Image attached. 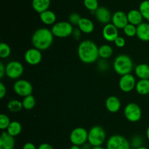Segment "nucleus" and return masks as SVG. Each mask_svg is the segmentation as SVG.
Segmentation results:
<instances>
[{
  "label": "nucleus",
  "mask_w": 149,
  "mask_h": 149,
  "mask_svg": "<svg viewBox=\"0 0 149 149\" xmlns=\"http://www.w3.org/2000/svg\"><path fill=\"white\" fill-rule=\"evenodd\" d=\"M146 137H147V139H148V140L149 141V126H148V128H147V129H146Z\"/></svg>",
  "instance_id": "nucleus-46"
},
{
  "label": "nucleus",
  "mask_w": 149,
  "mask_h": 149,
  "mask_svg": "<svg viewBox=\"0 0 149 149\" xmlns=\"http://www.w3.org/2000/svg\"><path fill=\"white\" fill-rule=\"evenodd\" d=\"M121 101L117 96H110L106 99L105 102V106L106 110L111 113L119 112L121 108Z\"/></svg>",
  "instance_id": "nucleus-16"
},
{
  "label": "nucleus",
  "mask_w": 149,
  "mask_h": 149,
  "mask_svg": "<svg viewBox=\"0 0 149 149\" xmlns=\"http://www.w3.org/2000/svg\"><path fill=\"white\" fill-rule=\"evenodd\" d=\"M22 149H38V148H36V146L33 143L28 142V143H26L23 145Z\"/></svg>",
  "instance_id": "nucleus-40"
},
{
  "label": "nucleus",
  "mask_w": 149,
  "mask_h": 149,
  "mask_svg": "<svg viewBox=\"0 0 149 149\" xmlns=\"http://www.w3.org/2000/svg\"><path fill=\"white\" fill-rule=\"evenodd\" d=\"M81 34H82V32H81V30L79 28H76V29H74V31H73V33L71 36L76 40H79L81 37Z\"/></svg>",
  "instance_id": "nucleus-38"
},
{
  "label": "nucleus",
  "mask_w": 149,
  "mask_h": 149,
  "mask_svg": "<svg viewBox=\"0 0 149 149\" xmlns=\"http://www.w3.org/2000/svg\"><path fill=\"white\" fill-rule=\"evenodd\" d=\"M69 140L72 145L81 146L88 141V131L84 127H77L70 133Z\"/></svg>",
  "instance_id": "nucleus-8"
},
{
  "label": "nucleus",
  "mask_w": 149,
  "mask_h": 149,
  "mask_svg": "<svg viewBox=\"0 0 149 149\" xmlns=\"http://www.w3.org/2000/svg\"><path fill=\"white\" fill-rule=\"evenodd\" d=\"M7 94V89L2 82L0 83V99H3Z\"/></svg>",
  "instance_id": "nucleus-39"
},
{
  "label": "nucleus",
  "mask_w": 149,
  "mask_h": 149,
  "mask_svg": "<svg viewBox=\"0 0 149 149\" xmlns=\"http://www.w3.org/2000/svg\"><path fill=\"white\" fill-rule=\"evenodd\" d=\"M102 35L103 39L109 42H113L115 39L119 36V29L116 28L112 23L104 25L102 30Z\"/></svg>",
  "instance_id": "nucleus-13"
},
{
  "label": "nucleus",
  "mask_w": 149,
  "mask_h": 149,
  "mask_svg": "<svg viewBox=\"0 0 149 149\" xmlns=\"http://www.w3.org/2000/svg\"><path fill=\"white\" fill-rule=\"evenodd\" d=\"M77 26L81 30V32L84 34H91L95 29L94 23L87 18L81 17Z\"/></svg>",
  "instance_id": "nucleus-21"
},
{
  "label": "nucleus",
  "mask_w": 149,
  "mask_h": 149,
  "mask_svg": "<svg viewBox=\"0 0 149 149\" xmlns=\"http://www.w3.org/2000/svg\"><path fill=\"white\" fill-rule=\"evenodd\" d=\"M38 149H54V148L52 145L49 144V143H41V144L38 146Z\"/></svg>",
  "instance_id": "nucleus-41"
},
{
  "label": "nucleus",
  "mask_w": 149,
  "mask_h": 149,
  "mask_svg": "<svg viewBox=\"0 0 149 149\" xmlns=\"http://www.w3.org/2000/svg\"><path fill=\"white\" fill-rule=\"evenodd\" d=\"M84 5L86 9L95 13L99 7V3L97 0H84Z\"/></svg>",
  "instance_id": "nucleus-32"
},
{
  "label": "nucleus",
  "mask_w": 149,
  "mask_h": 149,
  "mask_svg": "<svg viewBox=\"0 0 149 149\" xmlns=\"http://www.w3.org/2000/svg\"><path fill=\"white\" fill-rule=\"evenodd\" d=\"M6 73V67L2 62H0V78H3Z\"/></svg>",
  "instance_id": "nucleus-42"
},
{
  "label": "nucleus",
  "mask_w": 149,
  "mask_h": 149,
  "mask_svg": "<svg viewBox=\"0 0 149 149\" xmlns=\"http://www.w3.org/2000/svg\"><path fill=\"white\" fill-rule=\"evenodd\" d=\"M81 17L80 16L79 14L77 13H73L69 15L68 16V20L71 24H72L73 26H78L80 20H81Z\"/></svg>",
  "instance_id": "nucleus-35"
},
{
  "label": "nucleus",
  "mask_w": 149,
  "mask_h": 149,
  "mask_svg": "<svg viewBox=\"0 0 149 149\" xmlns=\"http://www.w3.org/2000/svg\"><path fill=\"white\" fill-rule=\"evenodd\" d=\"M54 35L51 29L39 28L33 32L31 37V43L33 48L42 51L47 50L53 43Z\"/></svg>",
  "instance_id": "nucleus-2"
},
{
  "label": "nucleus",
  "mask_w": 149,
  "mask_h": 149,
  "mask_svg": "<svg viewBox=\"0 0 149 149\" xmlns=\"http://www.w3.org/2000/svg\"><path fill=\"white\" fill-rule=\"evenodd\" d=\"M113 69L120 76L130 74L133 70V61L127 54H119L114 58Z\"/></svg>",
  "instance_id": "nucleus-3"
},
{
  "label": "nucleus",
  "mask_w": 149,
  "mask_h": 149,
  "mask_svg": "<svg viewBox=\"0 0 149 149\" xmlns=\"http://www.w3.org/2000/svg\"><path fill=\"white\" fill-rule=\"evenodd\" d=\"M69 149H81V146L79 145H72L70 147Z\"/></svg>",
  "instance_id": "nucleus-44"
},
{
  "label": "nucleus",
  "mask_w": 149,
  "mask_h": 149,
  "mask_svg": "<svg viewBox=\"0 0 149 149\" xmlns=\"http://www.w3.org/2000/svg\"><path fill=\"white\" fill-rule=\"evenodd\" d=\"M136 83L137 81L135 76L130 73L121 76L119 81V87L122 92L129 93L135 89Z\"/></svg>",
  "instance_id": "nucleus-11"
},
{
  "label": "nucleus",
  "mask_w": 149,
  "mask_h": 149,
  "mask_svg": "<svg viewBox=\"0 0 149 149\" xmlns=\"http://www.w3.org/2000/svg\"><path fill=\"white\" fill-rule=\"evenodd\" d=\"M13 90L17 95L22 97H25V96L32 94L33 86L29 80L20 79L15 82L13 85Z\"/></svg>",
  "instance_id": "nucleus-10"
},
{
  "label": "nucleus",
  "mask_w": 149,
  "mask_h": 149,
  "mask_svg": "<svg viewBox=\"0 0 149 149\" xmlns=\"http://www.w3.org/2000/svg\"><path fill=\"white\" fill-rule=\"evenodd\" d=\"M95 15L99 23L106 25L111 23L113 15L111 13L110 10L106 7H99L95 11Z\"/></svg>",
  "instance_id": "nucleus-14"
},
{
  "label": "nucleus",
  "mask_w": 149,
  "mask_h": 149,
  "mask_svg": "<svg viewBox=\"0 0 149 149\" xmlns=\"http://www.w3.org/2000/svg\"><path fill=\"white\" fill-rule=\"evenodd\" d=\"M50 0H32V7L38 13H42L49 10Z\"/></svg>",
  "instance_id": "nucleus-23"
},
{
  "label": "nucleus",
  "mask_w": 149,
  "mask_h": 149,
  "mask_svg": "<svg viewBox=\"0 0 149 149\" xmlns=\"http://www.w3.org/2000/svg\"><path fill=\"white\" fill-rule=\"evenodd\" d=\"M39 18L44 24L47 26H53L56 23V15L52 10H47L39 14Z\"/></svg>",
  "instance_id": "nucleus-19"
},
{
  "label": "nucleus",
  "mask_w": 149,
  "mask_h": 149,
  "mask_svg": "<svg viewBox=\"0 0 149 149\" xmlns=\"http://www.w3.org/2000/svg\"><path fill=\"white\" fill-rule=\"evenodd\" d=\"M136 36L143 42H149V23L143 22L137 26Z\"/></svg>",
  "instance_id": "nucleus-18"
},
{
  "label": "nucleus",
  "mask_w": 149,
  "mask_h": 149,
  "mask_svg": "<svg viewBox=\"0 0 149 149\" xmlns=\"http://www.w3.org/2000/svg\"><path fill=\"white\" fill-rule=\"evenodd\" d=\"M113 42H114L115 45H116L117 48H124V47L125 46V45H126V40H125V39L120 36L118 37L115 39V41Z\"/></svg>",
  "instance_id": "nucleus-37"
},
{
  "label": "nucleus",
  "mask_w": 149,
  "mask_h": 149,
  "mask_svg": "<svg viewBox=\"0 0 149 149\" xmlns=\"http://www.w3.org/2000/svg\"><path fill=\"white\" fill-rule=\"evenodd\" d=\"M113 53V48L108 44H103L99 47V57L100 58L109 59L112 56Z\"/></svg>",
  "instance_id": "nucleus-25"
},
{
  "label": "nucleus",
  "mask_w": 149,
  "mask_h": 149,
  "mask_svg": "<svg viewBox=\"0 0 149 149\" xmlns=\"http://www.w3.org/2000/svg\"><path fill=\"white\" fill-rule=\"evenodd\" d=\"M7 108H8L9 111L12 112H19L23 108L22 101L20 102V100H17V99H11L7 103Z\"/></svg>",
  "instance_id": "nucleus-28"
},
{
  "label": "nucleus",
  "mask_w": 149,
  "mask_h": 149,
  "mask_svg": "<svg viewBox=\"0 0 149 149\" xmlns=\"http://www.w3.org/2000/svg\"><path fill=\"white\" fill-rule=\"evenodd\" d=\"M124 34L128 37H133L136 36L137 34V26L131 23H127L123 29Z\"/></svg>",
  "instance_id": "nucleus-30"
},
{
  "label": "nucleus",
  "mask_w": 149,
  "mask_h": 149,
  "mask_svg": "<svg viewBox=\"0 0 149 149\" xmlns=\"http://www.w3.org/2000/svg\"><path fill=\"white\" fill-rule=\"evenodd\" d=\"M130 142L120 134H113L106 141V149H131Z\"/></svg>",
  "instance_id": "nucleus-6"
},
{
  "label": "nucleus",
  "mask_w": 149,
  "mask_h": 149,
  "mask_svg": "<svg viewBox=\"0 0 149 149\" xmlns=\"http://www.w3.org/2000/svg\"><path fill=\"white\" fill-rule=\"evenodd\" d=\"M74 29L73 25L68 21H59L56 22L52 26L51 31L54 37L58 38H65L72 35Z\"/></svg>",
  "instance_id": "nucleus-5"
},
{
  "label": "nucleus",
  "mask_w": 149,
  "mask_h": 149,
  "mask_svg": "<svg viewBox=\"0 0 149 149\" xmlns=\"http://www.w3.org/2000/svg\"><path fill=\"white\" fill-rule=\"evenodd\" d=\"M11 123L10 118L5 114L2 113L0 115V129L1 130H7L9 125Z\"/></svg>",
  "instance_id": "nucleus-34"
},
{
  "label": "nucleus",
  "mask_w": 149,
  "mask_h": 149,
  "mask_svg": "<svg viewBox=\"0 0 149 149\" xmlns=\"http://www.w3.org/2000/svg\"><path fill=\"white\" fill-rule=\"evenodd\" d=\"M92 149H106L105 148H103V146L100 145V146H94V147L92 148Z\"/></svg>",
  "instance_id": "nucleus-45"
},
{
  "label": "nucleus",
  "mask_w": 149,
  "mask_h": 149,
  "mask_svg": "<svg viewBox=\"0 0 149 149\" xmlns=\"http://www.w3.org/2000/svg\"><path fill=\"white\" fill-rule=\"evenodd\" d=\"M24 59L29 65H38L42 60V51L36 48H29L25 53Z\"/></svg>",
  "instance_id": "nucleus-12"
},
{
  "label": "nucleus",
  "mask_w": 149,
  "mask_h": 149,
  "mask_svg": "<svg viewBox=\"0 0 149 149\" xmlns=\"http://www.w3.org/2000/svg\"><path fill=\"white\" fill-rule=\"evenodd\" d=\"M124 115L128 121L136 123L142 118V110L138 104L130 102L124 109Z\"/></svg>",
  "instance_id": "nucleus-7"
},
{
  "label": "nucleus",
  "mask_w": 149,
  "mask_h": 149,
  "mask_svg": "<svg viewBox=\"0 0 149 149\" xmlns=\"http://www.w3.org/2000/svg\"><path fill=\"white\" fill-rule=\"evenodd\" d=\"M78 57L81 62L90 64L99 58V47L90 39H84L79 43L77 49Z\"/></svg>",
  "instance_id": "nucleus-1"
},
{
  "label": "nucleus",
  "mask_w": 149,
  "mask_h": 149,
  "mask_svg": "<svg viewBox=\"0 0 149 149\" xmlns=\"http://www.w3.org/2000/svg\"><path fill=\"white\" fill-rule=\"evenodd\" d=\"M22 131V126L20 122L17 121H11L10 124L9 125L8 128L7 129L6 131L13 137H16L19 135Z\"/></svg>",
  "instance_id": "nucleus-26"
},
{
  "label": "nucleus",
  "mask_w": 149,
  "mask_h": 149,
  "mask_svg": "<svg viewBox=\"0 0 149 149\" xmlns=\"http://www.w3.org/2000/svg\"><path fill=\"white\" fill-rule=\"evenodd\" d=\"M136 149H149V148H146V147H145V146H141V147H140V148H136Z\"/></svg>",
  "instance_id": "nucleus-47"
},
{
  "label": "nucleus",
  "mask_w": 149,
  "mask_h": 149,
  "mask_svg": "<svg viewBox=\"0 0 149 149\" xmlns=\"http://www.w3.org/2000/svg\"><path fill=\"white\" fill-rule=\"evenodd\" d=\"M81 149H92V148H93V146L91 145L90 144V143L87 142V143H84V145H82L81 146Z\"/></svg>",
  "instance_id": "nucleus-43"
},
{
  "label": "nucleus",
  "mask_w": 149,
  "mask_h": 149,
  "mask_svg": "<svg viewBox=\"0 0 149 149\" xmlns=\"http://www.w3.org/2000/svg\"><path fill=\"white\" fill-rule=\"evenodd\" d=\"M15 141L14 137L7 131H3L0 136V149H14Z\"/></svg>",
  "instance_id": "nucleus-17"
},
{
  "label": "nucleus",
  "mask_w": 149,
  "mask_h": 149,
  "mask_svg": "<svg viewBox=\"0 0 149 149\" xmlns=\"http://www.w3.org/2000/svg\"><path fill=\"white\" fill-rule=\"evenodd\" d=\"M22 104H23V107L25 110H30L33 109L36 105V99L32 94L29 95V96L23 97V100H22Z\"/></svg>",
  "instance_id": "nucleus-27"
},
{
  "label": "nucleus",
  "mask_w": 149,
  "mask_h": 149,
  "mask_svg": "<svg viewBox=\"0 0 149 149\" xmlns=\"http://www.w3.org/2000/svg\"><path fill=\"white\" fill-rule=\"evenodd\" d=\"M143 139L141 135H135L132 137L130 141L131 148L133 149H136L138 148L143 146Z\"/></svg>",
  "instance_id": "nucleus-33"
},
{
  "label": "nucleus",
  "mask_w": 149,
  "mask_h": 149,
  "mask_svg": "<svg viewBox=\"0 0 149 149\" xmlns=\"http://www.w3.org/2000/svg\"><path fill=\"white\" fill-rule=\"evenodd\" d=\"M135 74L138 78L149 79V64L146 63H141L138 64L134 69Z\"/></svg>",
  "instance_id": "nucleus-22"
},
{
  "label": "nucleus",
  "mask_w": 149,
  "mask_h": 149,
  "mask_svg": "<svg viewBox=\"0 0 149 149\" xmlns=\"http://www.w3.org/2000/svg\"><path fill=\"white\" fill-rule=\"evenodd\" d=\"M5 74L7 77L13 80L21 77L24 72V67L21 62L18 61H11L7 64Z\"/></svg>",
  "instance_id": "nucleus-9"
},
{
  "label": "nucleus",
  "mask_w": 149,
  "mask_h": 149,
  "mask_svg": "<svg viewBox=\"0 0 149 149\" xmlns=\"http://www.w3.org/2000/svg\"><path fill=\"white\" fill-rule=\"evenodd\" d=\"M106 140V133L103 127L93 126L88 131V143L93 147L103 145Z\"/></svg>",
  "instance_id": "nucleus-4"
},
{
  "label": "nucleus",
  "mask_w": 149,
  "mask_h": 149,
  "mask_svg": "<svg viewBox=\"0 0 149 149\" xmlns=\"http://www.w3.org/2000/svg\"><path fill=\"white\" fill-rule=\"evenodd\" d=\"M111 23L119 29H123L125 26L129 23L127 15L125 12L121 10L115 12L112 15Z\"/></svg>",
  "instance_id": "nucleus-15"
},
{
  "label": "nucleus",
  "mask_w": 149,
  "mask_h": 149,
  "mask_svg": "<svg viewBox=\"0 0 149 149\" xmlns=\"http://www.w3.org/2000/svg\"><path fill=\"white\" fill-rule=\"evenodd\" d=\"M139 10L143 19L149 22V0H144L140 4Z\"/></svg>",
  "instance_id": "nucleus-29"
},
{
  "label": "nucleus",
  "mask_w": 149,
  "mask_h": 149,
  "mask_svg": "<svg viewBox=\"0 0 149 149\" xmlns=\"http://www.w3.org/2000/svg\"><path fill=\"white\" fill-rule=\"evenodd\" d=\"M11 53V48L8 44L5 42L0 43V57L1 58H6L10 56Z\"/></svg>",
  "instance_id": "nucleus-31"
},
{
  "label": "nucleus",
  "mask_w": 149,
  "mask_h": 149,
  "mask_svg": "<svg viewBox=\"0 0 149 149\" xmlns=\"http://www.w3.org/2000/svg\"><path fill=\"white\" fill-rule=\"evenodd\" d=\"M106 60L107 59H103V58H101V60L97 64V67H98V69L100 71L104 72L108 70V69H109V64Z\"/></svg>",
  "instance_id": "nucleus-36"
},
{
  "label": "nucleus",
  "mask_w": 149,
  "mask_h": 149,
  "mask_svg": "<svg viewBox=\"0 0 149 149\" xmlns=\"http://www.w3.org/2000/svg\"><path fill=\"white\" fill-rule=\"evenodd\" d=\"M127 15L128 22L131 23V24H133L135 26H138V25L143 23V17L141 15L139 10H136V9L131 10L127 13Z\"/></svg>",
  "instance_id": "nucleus-20"
},
{
  "label": "nucleus",
  "mask_w": 149,
  "mask_h": 149,
  "mask_svg": "<svg viewBox=\"0 0 149 149\" xmlns=\"http://www.w3.org/2000/svg\"><path fill=\"white\" fill-rule=\"evenodd\" d=\"M135 91L142 96L149 94V79H141L137 81Z\"/></svg>",
  "instance_id": "nucleus-24"
}]
</instances>
